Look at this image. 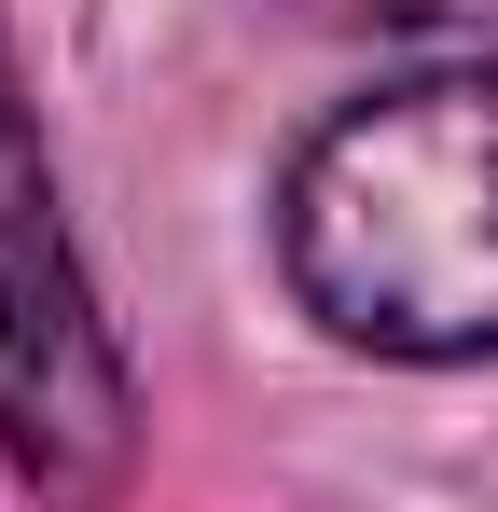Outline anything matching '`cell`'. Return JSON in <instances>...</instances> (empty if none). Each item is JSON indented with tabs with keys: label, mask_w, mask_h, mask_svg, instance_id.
Segmentation results:
<instances>
[{
	"label": "cell",
	"mask_w": 498,
	"mask_h": 512,
	"mask_svg": "<svg viewBox=\"0 0 498 512\" xmlns=\"http://www.w3.org/2000/svg\"><path fill=\"white\" fill-rule=\"evenodd\" d=\"M277 277L360 360H498V56L346 97L277 180Z\"/></svg>",
	"instance_id": "1"
},
{
	"label": "cell",
	"mask_w": 498,
	"mask_h": 512,
	"mask_svg": "<svg viewBox=\"0 0 498 512\" xmlns=\"http://www.w3.org/2000/svg\"><path fill=\"white\" fill-rule=\"evenodd\" d=\"M0 443L70 499H97L111 457H125V374H111V346H97V319L70 291L56 194L28 167L14 111H0Z\"/></svg>",
	"instance_id": "2"
},
{
	"label": "cell",
	"mask_w": 498,
	"mask_h": 512,
	"mask_svg": "<svg viewBox=\"0 0 498 512\" xmlns=\"http://www.w3.org/2000/svg\"><path fill=\"white\" fill-rule=\"evenodd\" d=\"M332 28H443V42H498V0H319Z\"/></svg>",
	"instance_id": "3"
}]
</instances>
